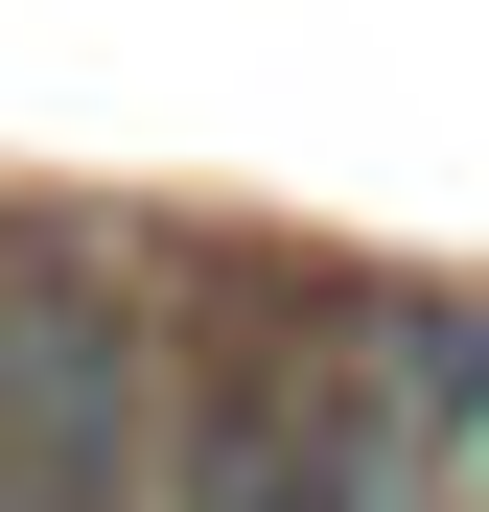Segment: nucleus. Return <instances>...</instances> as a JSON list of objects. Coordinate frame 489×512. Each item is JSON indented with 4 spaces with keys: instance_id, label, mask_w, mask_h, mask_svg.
<instances>
[{
    "instance_id": "obj_2",
    "label": "nucleus",
    "mask_w": 489,
    "mask_h": 512,
    "mask_svg": "<svg viewBox=\"0 0 489 512\" xmlns=\"http://www.w3.org/2000/svg\"><path fill=\"white\" fill-rule=\"evenodd\" d=\"M396 373H420V443H443V489L489 512V326L443 303V326H396Z\"/></svg>"
},
{
    "instance_id": "obj_1",
    "label": "nucleus",
    "mask_w": 489,
    "mask_h": 512,
    "mask_svg": "<svg viewBox=\"0 0 489 512\" xmlns=\"http://www.w3.org/2000/svg\"><path fill=\"white\" fill-rule=\"evenodd\" d=\"M187 512H373V419H326V396H210Z\"/></svg>"
}]
</instances>
